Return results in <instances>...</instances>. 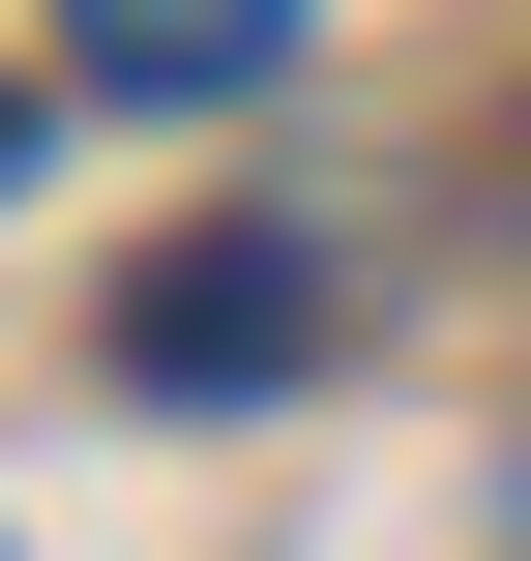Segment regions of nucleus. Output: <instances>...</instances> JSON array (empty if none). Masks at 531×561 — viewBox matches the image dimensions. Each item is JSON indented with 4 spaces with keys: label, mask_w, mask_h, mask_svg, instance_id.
I'll return each mask as SVG.
<instances>
[{
    "label": "nucleus",
    "mask_w": 531,
    "mask_h": 561,
    "mask_svg": "<svg viewBox=\"0 0 531 561\" xmlns=\"http://www.w3.org/2000/svg\"><path fill=\"white\" fill-rule=\"evenodd\" d=\"M296 355H325V237L296 207H207L177 266H118V385L207 414V385H296Z\"/></svg>",
    "instance_id": "1"
},
{
    "label": "nucleus",
    "mask_w": 531,
    "mask_h": 561,
    "mask_svg": "<svg viewBox=\"0 0 531 561\" xmlns=\"http://www.w3.org/2000/svg\"><path fill=\"white\" fill-rule=\"evenodd\" d=\"M296 30H325V0H59V59H89V89H148V118H207V89H266Z\"/></svg>",
    "instance_id": "2"
}]
</instances>
